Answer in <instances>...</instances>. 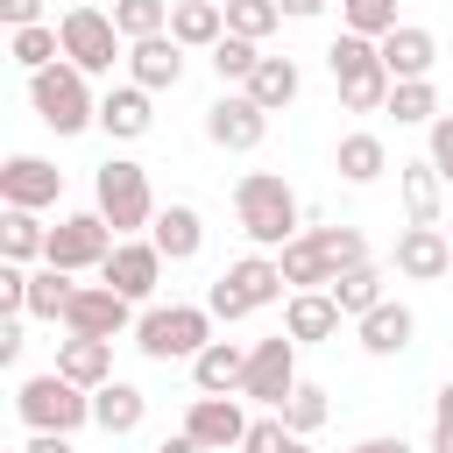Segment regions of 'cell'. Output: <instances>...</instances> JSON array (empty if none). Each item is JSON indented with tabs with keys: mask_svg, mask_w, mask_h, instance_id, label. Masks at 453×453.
Listing matches in <instances>:
<instances>
[{
	"mask_svg": "<svg viewBox=\"0 0 453 453\" xmlns=\"http://www.w3.org/2000/svg\"><path fill=\"white\" fill-rule=\"evenodd\" d=\"M234 219H241V234H248L255 248H269V255L304 234V205H297V191H290L276 170H248V177L234 184Z\"/></svg>",
	"mask_w": 453,
	"mask_h": 453,
	"instance_id": "1",
	"label": "cell"
},
{
	"mask_svg": "<svg viewBox=\"0 0 453 453\" xmlns=\"http://www.w3.org/2000/svg\"><path fill=\"white\" fill-rule=\"evenodd\" d=\"M283 297H290V283H283V262H276L269 248H248V255L226 262V269L212 276V290H205V304H212L219 326H241V319H255V311H269V304H283Z\"/></svg>",
	"mask_w": 453,
	"mask_h": 453,
	"instance_id": "2",
	"label": "cell"
},
{
	"mask_svg": "<svg viewBox=\"0 0 453 453\" xmlns=\"http://www.w3.org/2000/svg\"><path fill=\"white\" fill-rule=\"evenodd\" d=\"M326 71H333V85H340V106L347 113H382L389 106V64H382V42L375 35H354V28H340L333 35V50H326Z\"/></svg>",
	"mask_w": 453,
	"mask_h": 453,
	"instance_id": "3",
	"label": "cell"
},
{
	"mask_svg": "<svg viewBox=\"0 0 453 453\" xmlns=\"http://www.w3.org/2000/svg\"><path fill=\"white\" fill-rule=\"evenodd\" d=\"M28 106H35V120L50 127V134H85V127H99V92H92V78L64 57V64H50V71H28Z\"/></svg>",
	"mask_w": 453,
	"mask_h": 453,
	"instance_id": "4",
	"label": "cell"
},
{
	"mask_svg": "<svg viewBox=\"0 0 453 453\" xmlns=\"http://www.w3.org/2000/svg\"><path fill=\"white\" fill-rule=\"evenodd\" d=\"M14 411H21L28 432H85L92 425V389L71 382L64 368H42V375L14 382Z\"/></svg>",
	"mask_w": 453,
	"mask_h": 453,
	"instance_id": "5",
	"label": "cell"
},
{
	"mask_svg": "<svg viewBox=\"0 0 453 453\" xmlns=\"http://www.w3.org/2000/svg\"><path fill=\"white\" fill-rule=\"evenodd\" d=\"M92 205L106 212L113 234H149V219H156V184H149V170H142L134 156H106V163L92 170Z\"/></svg>",
	"mask_w": 453,
	"mask_h": 453,
	"instance_id": "6",
	"label": "cell"
},
{
	"mask_svg": "<svg viewBox=\"0 0 453 453\" xmlns=\"http://www.w3.org/2000/svg\"><path fill=\"white\" fill-rule=\"evenodd\" d=\"M212 326H219L212 304H149V311L134 319V347H142L149 361H198V347L219 340Z\"/></svg>",
	"mask_w": 453,
	"mask_h": 453,
	"instance_id": "7",
	"label": "cell"
},
{
	"mask_svg": "<svg viewBox=\"0 0 453 453\" xmlns=\"http://www.w3.org/2000/svg\"><path fill=\"white\" fill-rule=\"evenodd\" d=\"M57 35H64V57H71L85 78H106L113 64H127V35H120V21H113L106 7H92V0L64 7V14H57Z\"/></svg>",
	"mask_w": 453,
	"mask_h": 453,
	"instance_id": "8",
	"label": "cell"
},
{
	"mask_svg": "<svg viewBox=\"0 0 453 453\" xmlns=\"http://www.w3.org/2000/svg\"><path fill=\"white\" fill-rule=\"evenodd\" d=\"M297 382H304V375H297V340H290V333H269V340L248 347V375H241V396H248V403L283 411Z\"/></svg>",
	"mask_w": 453,
	"mask_h": 453,
	"instance_id": "9",
	"label": "cell"
},
{
	"mask_svg": "<svg viewBox=\"0 0 453 453\" xmlns=\"http://www.w3.org/2000/svg\"><path fill=\"white\" fill-rule=\"evenodd\" d=\"M113 226H106V212L92 205V212H64L57 226H50V248H42V262H57V269H71V276H85V269H99L106 255H113Z\"/></svg>",
	"mask_w": 453,
	"mask_h": 453,
	"instance_id": "10",
	"label": "cell"
},
{
	"mask_svg": "<svg viewBox=\"0 0 453 453\" xmlns=\"http://www.w3.org/2000/svg\"><path fill=\"white\" fill-rule=\"evenodd\" d=\"M262 134H269V106H255L241 85H226V92L205 106V142H212V149L248 156V149H262Z\"/></svg>",
	"mask_w": 453,
	"mask_h": 453,
	"instance_id": "11",
	"label": "cell"
},
{
	"mask_svg": "<svg viewBox=\"0 0 453 453\" xmlns=\"http://www.w3.org/2000/svg\"><path fill=\"white\" fill-rule=\"evenodd\" d=\"M99 283H113L120 297L149 304V297H156V283H163V248H156L149 234H120V241H113V255L99 262Z\"/></svg>",
	"mask_w": 453,
	"mask_h": 453,
	"instance_id": "12",
	"label": "cell"
},
{
	"mask_svg": "<svg viewBox=\"0 0 453 453\" xmlns=\"http://www.w3.org/2000/svg\"><path fill=\"white\" fill-rule=\"evenodd\" d=\"M134 297H120L113 283H78V297L64 304V333H92V340H120L134 333Z\"/></svg>",
	"mask_w": 453,
	"mask_h": 453,
	"instance_id": "13",
	"label": "cell"
},
{
	"mask_svg": "<svg viewBox=\"0 0 453 453\" xmlns=\"http://www.w3.org/2000/svg\"><path fill=\"white\" fill-rule=\"evenodd\" d=\"M64 198V170L50 156H7L0 163V205H28V212H50Z\"/></svg>",
	"mask_w": 453,
	"mask_h": 453,
	"instance_id": "14",
	"label": "cell"
},
{
	"mask_svg": "<svg viewBox=\"0 0 453 453\" xmlns=\"http://www.w3.org/2000/svg\"><path fill=\"white\" fill-rule=\"evenodd\" d=\"M248 411H241V396H191V411H184V432L205 446V453H241V439H248Z\"/></svg>",
	"mask_w": 453,
	"mask_h": 453,
	"instance_id": "15",
	"label": "cell"
},
{
	"mask_svg": "<svg viewBox=\"0 0 453 453\" xmlns=\"http://www.w3.org/2000/svg\"><path fill=\"white\" fill-rule=\"evenodd\" d=\"M184 64H191V50L163 28V35H142V42H127V78L134 85H149V92H177L184 85Z\"/></svg>",
	"mask_w": 453,
	"mask_h": 453,
	"instance_id": "16",
	"label": "cell"
},
{
	"mask_svg": "<svg viewBox=\"0 0 453 453\" xmlns=\"http://www.w3.org/2000/svg\"><path fill=\"white\" fill-rule=\"evenodd\" d=\"M149 127H156V92H149V85L120 78V85L99 92V134H113V142H142Z\"/></svg>",
	"mask_w": 453,
	"mask_h": 453,
	"instance_id": "17",
	"label": "cell"
},
{
	"mask_svg": "<svg viewBox=\"0 0 453 453\" xmlns=\"http://www.w3.org/2000/svg\"><path fill=\"white\" fill-rule=\"evenodd\" d=\"M396 191H403V219L411 226H446V177L432 156L396 163Z\"/></svg>",
	"mask_w": 453,
	"mask_h": 453,
	"instance_id": "18",
	"label": "cell"
},
{
	"mask_svg": "<svg viewBox=\"0 0 453 453\" xmlns=\"http://www.w3.org/2000/svg\"><path fill=\"white\" fill-rule=\"evenodd\" d=\"M446 269H453V234H446V226H403V234H396V276L439 283Z\"/></svg>",
	"mask_w": 453,
	"mask_h": 453,
	"instance_id": "19",
	"label": "cell"
},
{
	"mask_svg": "<svg viewBox=\"0 0 453 453\" xmlns=\"http://www.w3.org/2000/svg\"><path fill=\"white\" fill-rule=\"evenodd\" d=\"M354 333H361V354L396 361V354L418 340V311H411V304H396V297H382L375 311H361V319H354Z\"/></svg>",
	"mask_w": 453,
	"mask_h": 453,
	"instance_id": "20",
	"label": "cell"
},
{
	"mask_svg": "<svg viewBox=\"0 0 453 453\" xmlns=\"http://www.w3.org/2000/svg\"><path fill=\"white\" fill-rule=\"evenodd\" d=\"M340 304H333V290H290L283 297V333L297 340V347H319V340H340Z\"/></svg>",
	"mask_w": 453,
	"mask_h": 453,
	"instance_id": "21",
	"label": "cell"
},
{
	"mask_svg": "<svg viewBox=\"0 0 453 453\" xmlns=\"http://www.w3.org/2000/svg\"><path fill=\"white\" fill-rule=\"evenodd\" d=\"M149 241L163 248V262H191V255L205 248V212H198V205H184V198H170V205H156Z\"/></svg>",
	"mask_w": 453,
	"mask_h": 453,
	"instance_id": "22",
	"label": "cell"
},
{
	"mask_svg": "<svg viewBox=\"0 0 453 453\" xmlns=\"http://www.w3.org/2000/svg\"><path fill=\"white\" fill-rule=\"evenodd\" d=\"M241 375H248V347L241 340H205L198 361H191L198 396H241Z\"/></svg>",
	"mask_w": 453,
	"mask_h": 453,
	"instance_id": "23",
	"label": "cell"
},
{
	"mask_svg": "<svg viewBox=\"0 0 453 453\" xmlns=\"http://www.w3.org/2000/svg\"><path fill=\"white\" fill-rule=\"evenodd\" d=\"M382 64H389V78H432V64H439V35L418 28V21H396V28L382 35Z\"/></svg>",
	"mask_w": 453,
	"mask_h": 453,
	"instance_id": "24",
	"label": "cell"
},
{
	"mask_svg": "<svg viewBox=\"0 0 453 453\" xmlns=\"http://www.w3.org/2000/svg\"><path fill=\"white\" fill-rule=\"evenodd\" d=\"M142 418H149V396L134 389V382H99L92 389V425L106 432V439H127V432H142Z\"/></svg>",
	"mask_w": 453,
	"mask_h": 453,
	"instance_id": "25",
	"label": "cell"
},
{
	"mask_svg": "<svg viewBox=\"0 0 453 453\" xmlns=\"http://www.w3.org/2000/svg\"><path fill=\"white\" fill-rule=\"evenodd\" d=\"M276 262H283V283H290V290H326V283L340 276V269H333V255L319 248V234H311V226H304L297 241H283V248H276Z\"/></svg>",
	"mask_w": 453,
	"mask_h": 453,
	"instance_id": "26",
	"label": "cell"
},
{
	"mask_svg": "<svg viewBox=\"0 0 453 453\" xmlns=\"http://www.w3.org/2000/svg\"><path fill=\"white\" fill-rule=\"evenodd\" d=\"M57 368H64L71 382L99 389V382H113V340H92V333H64V340H57Z\"/></svg>",
	"mask_w": 453,
	"mask_h": 453,
	"instance_id": "27",
	"label": "cell"
},
{
	"mask_svg": "<svg viewBox=\"0 0 453 453\" xmlns=\"http://www.w3.org/2000/svg\"><path fill=\"white\" fill-rule=\"evenodd\" d=\"M333 170H340L347 184H375V177L389 170V142H382L375 127H354V134H340V149H333Z\"/></svg>",
	"mask_w": 453,
	"mask_h": 453,
	"instance_id": "28",
	"label": "cell"
},
{
	"mask_svg": "<svg viewBox=\"0 0 453 453\" xmlns=\"http://www.w3.org/2000/svg\"><path fill=\"white\" fill-rule=\"evenodd\" d=\"M241 92H248L255 106L283 113V106H290V99L304 92V71H297V57H262V64H255V78H248Z\"/></svg>",
	"mask_w": 453,
	"mask_h": 453,
	"instance_id": "29",
	"label": "cell"
},
{
	"mask_svg": "<svg viewBox=\"0 0 453 453\" xmlns=\"http://www.w3.org/2000/svg\"><path fill=\"white\" fill-rule=\"evenodd\" d=\"M42 248H50L42 212H28V205H0V262H42Z\"/></svg>",
	"mask_w": 453,
	"mask_h": 453,
	"instance_id": "30",
	"label": "cell"
},
{
	"mask_svg": "<svg viewBox=\"0 0 453 453\" xmlns=\"http://www.w3.org/2000/svg\"><path fill=\"white\" fill-rule=\"evenodd\" d=\"M170 35L184 50H212L226 35V7L219 0H170Z\"/></svg>",
	"mask_w": 453,
	"mask_h": 453,
	"instance_id": "31",
	"label": "cell"
},
{
	"mask_svg": "<svg viewBox=\"0 0 453 453\" xmlns=\"http://www.w3.org/2000/svg\"><path fill=\"white\" fill-rule=\"evenodd\" d=\"M7 57H14L21 71H50V64H64V35H57V21L7 28Z\"/></svg>",
	"mask_w": 453,
	"mask_h": 453,
	"instance_id": "32",
	"label": "cell"
},
{
	"mask_svg": "<svg viewBox=\"0 0 453 453\" xmlns=\"http://www.w3.org/2000/svg\"><path fill=\"white\" fill-rule=\"evenodd\" d=\"M382 113H396V127H432L446 106H439V92H432V78H396L389 85V106Z\"/></svg>",
	"mask_w": 453,
	"mask_h": 453,
	"instance_id": "33",
	"label": "cell"
},
{
	"mask_svg": "<svg viewBox=\"0 0 453 453\" xmlns=\"http://www.w3.org/2000/svg\"><path fill=\"white\" fill-rule=\"evenodd\" d=\"M326 290H333V304H340L347 319H361V311L382 304V269H375V262H354V269H340Z\"/></svg>",
	"mask_w": 453,
	"mask_h": 453,
	"instance_id": "34",
	"label": "cell"
},
{
	"mask_svg": "<svg viewBox=\"0 0 453 453\" xmlns=\"http://www.w3.org/2000/svg\"><path fill=\"white\" fill-rule=\"evenodd\" d=\"M205 64L219 71V85H248V78H255V64H262V42H248V35H234V28H226V35L205 50Z\"/></svg>",
	"mask_w": 453,
	"mask_h": 453,
	"instance_id": "35",
	"label": "cell"
},
{
	"mask_svg": "<svg viewBox=\"0 0 453 453\" xmlns=\"http://www.w3.org/2000/svg\"><path fill=\"white\" fill-rule=\"evenodd\" d=\"M326 418H333V403H326V382H297V389H290V403H283V425H290L297 439H311Z\"/></svg>",
	"mask_w": 453,
	"mask_h": 453,
	"instance_id": "36",
	"label": "cell"
},
{
	"mask_svg": "<svg viewBox=\"0 0 453 453\" xmlns=\"http://www.w3.org/2000/svg\"><path fill=\"white\" fill-rule=\"evenodd\" d=\"M226 28L248 35V42H269V35L283 28V7H276V0H226Z\"/></svg>",
	"mask_w": 453,
	"mask_h": 453,
	"instance_id": "37",
	"label": "cell"
},
{
	"mask_svg": "<svg viewBox=\"0 0 453 453\" xmlns=\"http://www.w3.org/2000/svg\"><path fill=\"white\" fill-rule=\"evenodd\" d=\"M113 21H120V35H127V42L163 35V28H170V0H113Z\"/></svg>",
	"mask_w": 453,
	"mask_h": 453,
	"instance_id": "38",
	"label": "cell"
},
{
	"mask_svg": "<svg viewBox=\"0 0 453 453\" xmlns=\"http://www.w3.org/2000/svg\"><path fill=\"white\" fill-rule=\"evenodd\" d=\"M340 28H354V35H389L396 28V0H340Z\"/></svg>",
	"mask_w": 453,
	"mask_h": 453,
	"instance_id": "39",
	"label": "cell"
},
{
	"mask_svg": "<svg viewBox=\"0 0 453 453\" xmlns=\"http://www.w3.org/2000/svg\"><path fill=\"white\" fill-rule=\"evenodd\" d=\"M319 234V248L333 255V269H354V262H368V241H361V226H311Z\"/></svg>",
	"mask_w": 453,
	"mask_h": 453,
	"instance_id": "40",
	"label": "cell"
},
{
	"mask_svg": "<svg viewBox=\"0 0 453 453\" xmlns=\"http://www.w3.org/2000/svg\"><path fill=\"white\" fill-rule=\"evenodd\" d=\"M290 446V425H283V411H262L255 425H248V439H241V453H283Z\"/></svg>",
	"mask_w": 453,
	"mask_h": 453,
	"instance_id": "41",
	"label": "cell"
},
{
	"mask_svg": "<svg viewBox=\"0 0 453 453\" xmlns=\"http://www.w3.org/2000/svg\"><path fill=\"white\" fill-rule=\"evenodd\" d=\"M425 156H432V163H439V177L453 184V113H439V120L425 127Z\"/></svg>",
	"mask_w": 453,
	"mask_h": 453,
	"instance_id": "42",
	"label": "cell"
},
{
	"mask_svg": "<svg viewBox=\"0 0 453 453\" xmlns=\"http://www.w3.org/2000/svg\"><path fill=\"white\" fill-rule=\"evenodd\" d=\"M432 453H453V375L432 396Z\"/></svg>",
	"mask_w": 453,
	"mask_h": 453,
	"instance_id": "43",
	"label": "cell"
},
{
	"mask_svg": "<svg viewBox=\"0 0 453 453\" xmlns=\"http://www.w3.org/2000/svg\"><path fill=\"white\" fill-rule=\"evenodd\" d=\"M21 319H28V311H7V319H0V361H7V368H14L21 347H28V340H21Z\"/></svg>",
	"mask_w": 453,
	"mask_h": 453,
	"instance_id": "44",
	"label": "cell"
},
{
	"mask_svg": "<svg viewBox=\"0 0 453 453\" xmlns=\"http://www.w3.org/2000/svg\"><path fill=\"white\" fill-rule=\"evenodd\" d=\"M0 21L7 28H28V21H42V0H0Z\"/></svg>",
	"mask_w": 453,
	"mask_h": 453,
	"instance_id": "45",
	"label": "cell"
},
{
	"mask_svg": "<svg viewBox=\"0 0 453 453\" xmlns=\"http://www.w3.org/2000/svg\"><path fill=\"white\" fill-rule=\"evenodd\" d=\"M21 453H78V446H71V432H28Z\"/></svg>",
	"mask_w": 453,
	"mask_h": 453,
	"instance_id": "46",
	"label": "cell"
},
{
	"mask_svg": "<svg viewBox=\"0 0 453 453\" xmlns=\"http://www.w3.org/2000/svg\"><path fill=\"white\" fill-rule=\"evenodd\" d=\"M347 453H411V446H403V432H375V439H354Z\"/></svg>",
	"mask_w": 453,
	"mask_h": 453,
	"instance_id": "47",
	"label": "cell"
},
{
	"mask_svg": "<svg viewBox=\"0 0 453 453\" xmlns=\"http://www.w3.org/2000/svg\"><path fill=\"white\" fill-rule=\"evenodd\" d=\"M156 453H205V446H198V439H191V432H170V439H163V446H156Z\"/></svg>",
	"mask_w": 453,
	"mask_h": 453,
	"instance_id": "48",
	"label": "cell"
},
{
	"mask_svg": "<svg viewBox=\"0 0 453 453\" xmlns=\"http://www.w3.org/2000/svg\"><path fill=\"white\" fill-rule=\"evenodd\" d=\"M276 7H283V14H290V21H311V14H319V7H326V0H276Z\"/></svg>",
	"mask_w": 453,
	"mask_h": 453,
	"instance_id": "49",
	"label": "cell"
},
{
	"mask_svg": "<svg viewBox=\"0 0 453 453\" xmlns=\"http://www.w3.org/2000/svg\"><path fill=\"white\" fill-rule=\"evenodd\" d=\"M283 453H311V439H297V432H290V446H283Z\"/></svg>",
	"mask_w": 453,
	"mask_h": 453,
	"instance_id": "50",
	"label": "cell"
},
{
	"mask_svg": "<svg viewBox=\"0 0 453 453\" xmlns=\"http://www.w3.org/2000/svg\"><path fill=\"white\" fill-rule=\"evenodd\" d=\"M219 7H226V0H219Z\"/></svg>",
	"mask_w": 453,
	"mask_h": 453,
	"instance_id": "51",
	"label": "cell"
},
{
	"mask_svg": "<svg viewBox=\"0 0 453 453\" xmlns=\"http://www.w3.org/2000/svg\"><path fill=\"white\" fill-rule=\"evenodd\" d=\"M446 234H453V226H446Z\"/></svg>",
	"mask_w": 453,
	"mask_h": 453,
	"instance_id": "52",
	"label": "cell"
}]
</instances>
